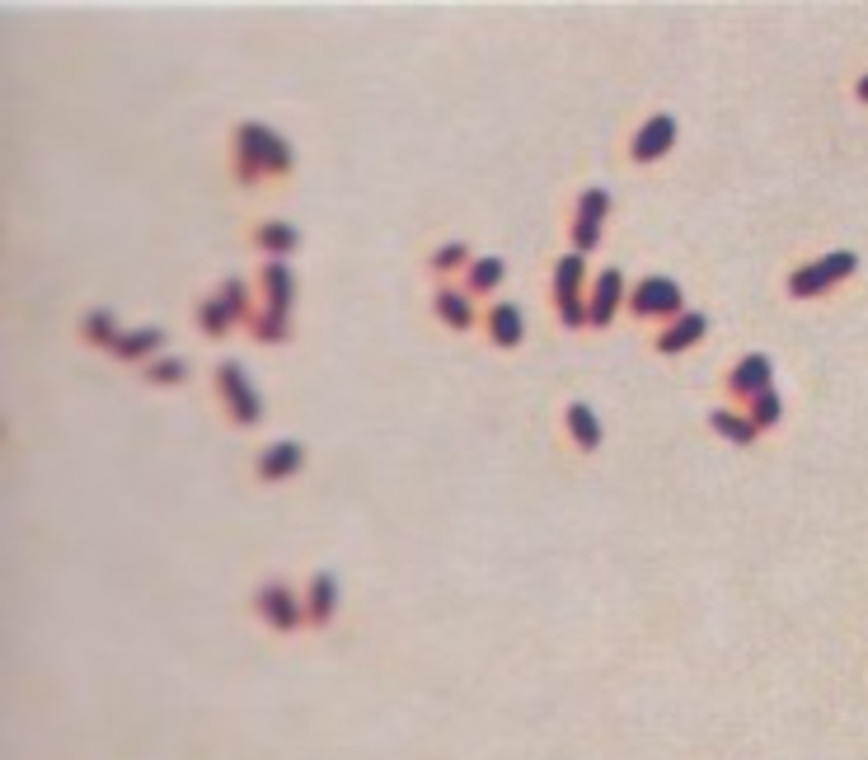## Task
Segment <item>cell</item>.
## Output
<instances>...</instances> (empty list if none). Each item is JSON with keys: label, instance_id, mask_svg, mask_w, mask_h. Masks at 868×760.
I'll return each instance as SVG.
<instances>
[{"label": "cell", "instance_id": "6da1fadb", "mask_svg": "<svg viewBox=\"0 0 868 760\" xmlns=\"http://www.w3.org/2000/svg\"><path fill=\"white\" fill-rule=\"evenodd\" d=\"M240 164H250L244 179H259L254 164H263V170H273V174H286L292 170V155H286V146L267 127H240Z\"/></svg>", "mask_w": 868, "mask_h": 760}, {"label": "cell", "instance_id": "7a4b0ae2", "mask_svg": "<svg viewBox=\"0 0 868 760\" xmlns=\"http://www.w3.org/2000/svg\"><path fill=\"white\" fill-rule=\"evenodd\" d=\"M629 305H634V315L653 319V315H662V310H676V305H680V292H676V282H667V277H648V282L634 292Z\"/></svg>", "mask_w": 868, "mask_h": 760}, {"label": "cell", "instance_id": "3957f363", "mask_svg": "<svg viewBox=\"0 0 868 760\" xmlns=\"http://www.w3.org/2000/svg\"><path fill=\"white\" fill-rule=\"evenodd\" d=\"M221 385H225V399H231V414H235L240 423H254V418H259V399L250 395V389H244L240 366L225 362V366H221Z\"/></svg>", "mask_w": 868, "mask_h": 760}, {"label": "cell", "instance_id": "277c9868", "mask_svg": "<svg viewBox=\"0 0 868 760\" xmlns=\"http://www.w3.org/2000/svg\"><path fill=\"white\" fill-rule=\"evenodd\" d=\"M671 136H676V122H671V118H653V122H644V136L634 141V160L662 155V151L671 146Z\"/></svg>", "mask_w": 868, "mask_h": 760}, {"label": "cell", "instance_id": "5b68a950", "mask_svg": "<svg viewBox=\"0 0 868 760\" xmlns=\"http://www.w3.org/2000/svg\"><path fill=\"white\" fill-rule=\"evenodd\" d=\"M577 273H583V263H577V258H564V263H559V282H554V292H559V305H564V319H568V324L583 319V310H577V301H573Z\"/></svg>", "mask_w": 868, "mask_h": 760}, {"label": "cell", "instance_id": "8992f818", "mask_svg": "<svg viewBox=\"0 0 868 760\" xmlns=\"http://www.w3.org/2000/svg\"><path fill=\"white\" fill-rule=\"evenodd\" d=\"M705 334V315H686L680 324H671L667 334H657V353H680L690 338H699Z\"/></svg>", "mask_w": 868, "mask_h": 760}, {"label": "cell", "instance_id": "52a82bcc", "mask_svg": "<svg viewBox=\"0 0 868 760\" xmlns=\"http://www.w3.org/2000/svg\"><path fill=\"white\" fill-rule=\"evenodd\" d=\"M488 328H493V343H516L522 338V310L516 305H493L488 310Z\"/></svg>", "mask_w": 868, "mask_h": 760}, {"label": "cell", "instance_id": "ba28073f", "mask_svg": "<svg viewBox=\"0 0 868 760\" xmlns=\"http://www.w3.org/2000/svg\"><path fill=\"white\" fill-rule=\"evenodd\" d=\"M301 465V446H273L267 456L259 460V475L263 479H282V475H292V469Z\"/></svg>", "mask_w": 868, "mask_h": 760}, {"label": "cell", "instance_id": "9c48e42d", "mask_svg": "<svg viewBox=\"0 0 868 760\" xmlns=\"http://www.w3.org/2000/svg\"><path fill=\"white\" fill-rule=\"evenodd\" d=\"M615 296H619V273H601V282H596V296H592V324H606L610 319Z\"/></svg>", "mask_w": 868, "mask_h": 760}, {"label": "cell", "instance_id": "30bf717a", "mask_svg": "<svg viewBox=\"0 0 868 760\" xmlns=\"http://www.w3.org/2000/svg\"><path fill=\"white\" fill-rule=\"evenodd\" d=\"M568 423H573V441L577 446H596V441H601V432H596V414H592V408H583V404H573L568 408Z\"/></svg>", "mask_w": 868, "mask_h": 760}, {"label": "cell", "instance_id": "8fae6325", "mask_svg": "<svg viewBox=\"0 0 868 760\" xmlns=\"http://www.w3.org/2000/svg\"><path fill=\"white\" fill-rule=\"evenodd\" d=\"M437 310H442V319H446V324H456V328H465V324H469V315H474V310H469V301H465L460 292H437Z\"/></svg>", "mask_w": 868, "mask_h": 760}, {"label": "cell", "instance_id": "7c38bea8", "mask_svg": "<svg viewBox=\"0 0 868 760\" xmlns=\"http://www.w3.org/2000/svg\"><path fill=\"white\" fill-rule=\"evenodd\" d=\"M259 606L273 610V625H296V610H292V597H282V587H267Z\"/></svg>", "mask_w": 868, "mask_h": 760}, {"label": "cell", "instance_id": "4fadbf2b", "mask_svg": "<svg viewBox=\"0 0 868 760\" xmlns=\"http://www.w3.org/2000/svg\"><path fill=\"white\" fill-rule=\"evenodd\" d=\"M498 277H503V263L498 258H484V263H474V268H469V286H474V292L498 286Z\"/></svg>", "mask_w": 868, "mask_h": 760}, {"label": "cell", "instance_id": "5bb4252c", "mask_svg": "<svg viewBox=\"0 0 868 760\" xmlns=\"http://www.w3.org/2000/svg\"><path fill=\"white\" fill-rule=\"evenodd\" d=\"M146 347H160V328H146L136 338H118V357H146Z\"/></svg>", "mask_w": 868, "mask_h": 760}, {"label": "cell", "instance_id": "9a60e30c", "mask_svg": "<svg viewBox=\"0 0 868 760\" xmlns=\"http://www.w3.org/2000/svg\"><path fill=\"white\" fill-rule=\"evenodd\" d=\"M259 240L267 244V249H292L296 231H292V225H259Z\"/></svg>", "mask_w": 868, "mask_h": 760}, {"label": "cell", "instance_id": "2e32d148", "mask_svg": "<svg viewBox=\"0 0 868 760\" xmlns=\"http://www.w3.org/2000/svg\"><path fill=\"white\" fill-rule=\"evenodd\" d=\"M737 385H756V389H760V385H766V362L751 357L747 366H741V371H732V389H737Z\"/></svg>", "mask_w": 868, "mask_h": 760}, {"label": "cell", "instance_id": "e0dca14e", "mask_svg": "<svg viewBox=\"0 0 868 760\" xmlns=\"http://www.w3.org/2000/svg\"><path fill=\"white\" fill-rule=\"evenodd\" d=\"M202 328L206 334H221L225 328V305L221 301H202Z\"/></svg>", "mask_w": 868, "mask_h": 760}, {"label": "cell", "instance_id": "ac0fdd59", "mask_svg": "<svg viewBox=\"0 0 868 760\" xmlns=\"http://www.w3.org/2000/svg\"><path fill=\"white\" fill-rule=\"evenodd\" d=\"M714 423H718V432H728V437H737V441H751V423H741V418H732V414H714Z\"/></svg>", "mask_w": 868, "mask_h": 760}, {"label": "cell", "instance_id": "d6986e66", "mask_svg": "<svg viewBox=\"0 0 868 760\" xmlns=\"http://www.w3.org/2000/svg\"><path fill=\"white\" fill-rule=\"evenodd\" d=\"M85 338H113V319H109V315L85 319Z\"/></svg>", "mask_w": 868, "mask_h": 760}, {"label": "cell", "instance_id": "ffe728a7", "mask_svg": "<svg viewBox=\"0 0 868 760\" xmlns=\"http://www.w3.org/2000/svg\"><path fill=\"white\" fill-rule=\"evenodd\" d=\"M183 376V362H155L151 366V380H179Z\"/></svg>", "mask_w": 868, "mask_h": 760}, {"label": "cell", "instance_id": "44dd1931", "mask_svg": "<svg viewBox=\"0 0 868 760\" xmlns=\"http://www.w3.org/2000/svg\"><path fill=\"white\" fill-rule=\"evenodd\" d=\"M460 258V244H451V249H442V254H432V268H451V263Z\"/></svg>", "mask_w": 868, "mask_h": 760}, {"label": "cell", "instance_id": "7402d4cb", "mask_svg": "<svg viewBox=\"0 0 868 760\" xmlns=\"http://www.w3.org/2000/svg\"><path fill=\"white\" fill-rule=\"evenodd\" d=\"M315 610H329V582L324 578L315 582Z\"/></svg>", "mask_w": 868, "mask_h": 760}, {"label": "cell", "instance_id": "603a6c76", "mask_svg": "<svg viewBox=\"0 0 868 760\" xmlns=\"http://www.w3.org/2000/svg\"><path fill=\"white\" fill-rule=\"evenodd\" d=\"M864 94H868V85H864Z\"/></svg>", "mask_w": 868, "mask_h": 760}]
</instances>
